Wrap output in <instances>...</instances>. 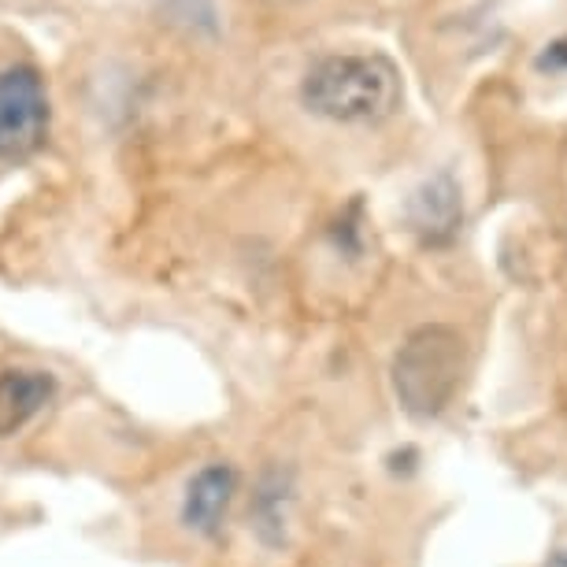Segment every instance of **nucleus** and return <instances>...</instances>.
Masks as SVG:
<instances>
[{"label":"nucleus","mask_w":567,"mask_h":567,"mask_svg":"<svg viewBox=\"0 0 567 567\" xmlns=\"http://www.w3.org/2000/svg\"><path fill=\"white\" fill-rule=\"evenodd\" d=\"M301 101L330 123H382L401 109L404 85L398 63L382 52H341L323 56L305 74Z\"/></svg>","instance_id":"f257e3e1"},{"label":"nucleus","mask_w":567,"mask_h":567,"mask_svg":"<svg viewBox=\"0 0 567 567\" xmlns=\"http://www.w3.org/2000/svg\"><path fill=\"white\" fill-rule=\"evenodd\" d=\"M467 341L453 327H420L393 357V393L415 420H434L456 398Z\"/></svg>","instance_id":"f03ea898"},{"label":"nucleus","mask_w":567,"mask_h":567,"mask_svg":"<svg viewBox=\"0 0 567 567\" xmlns=\"http://www.w3.org/2000/svg\"><path fill=\"white\" fill-rule=\"evenodd\" d=\"M49 93L34 68L0 71V159H27L45 145Z\"/></svg>","instance_id":"7ed1b4c3"},{"label":"nucleus","mask_w":567,"mask_h":567,"mask_svg":"<svg viewBox=\"0 0 567 567\" xmlns=\"http://www.w3.org/2000/svg\"><path fill=\"white\" fill-rule=\"evenodd\" d=\"M464 223V200L449 171H437L409 197V227L423 245H449Z\"/></svg>","instance_id":"20e7f679"},{"label":"nucleus","mask_w":567,"mask_h":567,"mask_svg":"<svg viewBox=\"0 0 567 567\" xmlns=\"http://www.w3.org/2000/svg\"><path fill=\"white\" fill-rule=\"evenodd\" d=\"M56 393L49 371L34 368H16L0 371V437H12L45 409Z\"/></svg>","instance_id":"39448f33"},{"label":"nucleus","mask_w":567,"mask_h":567,"mask_svg":"<svg viewBox=\"0 0 567 567\" xmlns=\"http://www.w3.org/2000/svg\"><path fill=\"white\" fill-rule=\"evenodd\" d=\"M230 497H234V471L227 464H208L205 471H197L194 483L186 489L182 519H186V527H194L200 534H216L230 508Z\"/></svg>","instance_id":"423d86ee"},{"label":"nucleus","mask_w":567,"mask_h":567,"mask_svg":"<svg viewBox=\"0 0 567 567\" xmlns=\"http://www.w3.org/2000/svg\"><path fill=\"white\" fill-rule=\"evenodd\" d=\"M286 505H290V489L278 475L264 478L260 494H256L252 516H256V530H260L264 542H282L286 530Z\"/></svg>","instance_id":"0eeeda50"},{"label":"nucleus","mask_w":567,"mask_h":567,"mask_svg":"<svg viewBox=\"0 0 567 567\" xmlns=\"http://www.w3.org/2000/svg\"><path fill=\"white\" fill-rule=\"evenodd\" d=\"M534 68H538V71H567V34H564V38H556V41H549V45H545V49L538 52Z\"/></svg>","instance_id":"6e6552de"},{"label":"nucleus","mask_w":567,"mask_h":567,"mask_svg":"<svg viewBox=\"0 0 567 567\" xmlns=\"http://www.w3.org/2000/svg\"><path fill=\"white\" fill-rule=\"evenodd\" d=\"M545 567H567V549H564V553H556V556H553V560H549V564H545Z\"/></svg>","instance_id":"1a4fd4ad"}]
</instances>
